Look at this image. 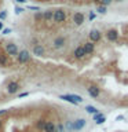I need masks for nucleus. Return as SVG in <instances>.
Listing matches in <instances>:
<instances>
[{
  "instance_id": "25",
  "label": "nucleus",
  "mask_w": 128,
  "mask_h": 132,
  "mask_svg": "<svg viewBox=\"0 0 128 132\" xmlns=\"http://www.w3.org/2000/svg\"><path fill=\"white\" fill-rule=\"evenodd\" d=\"M21 12H23V8H21V7H15V14H21Z\"/></svg>"
},
{
  "instance_id": "22",
  "label": "nucleus",
  "mask_w": 128,
  "mask_h": 132,
  "mask_svg": "<svg viewBox=\"0 0 128 132\" xmlns=\"http://www.w3.org/2000/svg\"><path fill=\"white\" fill-rule=\"evenodd\" d=\"M69 95H70V98H72L73 101H76L77 103H81V102H83V98L78 96V95H73V94H69Z\"/></svg>"
},
{
  "instance_id": "21",
  "label": "nucleus",
  "mask_w": 128,
  "mask_h": 132,
  "mask_svg": "<svg viewBox=\"0 0 128 132\" xmlns=\"http://www.w3.org/2000/svg\"><path fill=\"white\" fill-rule=\"evenodd\" d=\"M7 65V55L0 54V66H6Z\"/></svg>"
},
{
  "instance_id": "15",
  "label": "nucleus",
  "mask_w": 128,
  "mask_h": 132,
  "mask_svg": "<svg viewBox=\"0 0 128 132\" xmlns=\"http://www.w3.org/2000/svg\"><path fill=\"white\" fill-rule=\"evenodd\" d=\"M44 21H47V22H51V21H54V11H52V10L44 11Z\"/></svg>"
},
{
  "instance_id": "20",
  "label": "nucleus",
  "mask_w": 128,
  "mask_h": 132,
  "mask_svg": "<svg viewBox=\"0 0 128 132\" xmlns=\"http://www.w3.org/2000/svg\"><path fill=\"white\" fill-rule=\"evenodd\" d=\"M68 129H66V127L63 125L62 122H58L57 124V129H55V132H66Z\"/></svg>"
},
{
  "instance_id": "29",
  "label": "nucleus",
  "mask_w": 128,
  "mask_h": 132,
  "mask_svg": "<svg viewBox=\"0 0 128 132\" xmlns=\"http://www.w3.org/2000/svg\"><path fill=\"white\" fill-rule=\"evenodd\" d=\"M28 92H23V94H19V98H25V96H28Z\"/></svg>"
},
{
  "instance_id": "8",
  "label": "nucleus",
  "mask_w": 128,
  "mask_h": 132,
  "mask_svg": "<svg viewBox=\"0 0 128 132\" xmlns=\"http://www.w3.org/2000/svg\"><path fill=\"white\" fill-rule=\"evenodd\" d=\"M85 55L87 54H85L84 47H77L74 50V58H77V59H81V58H84Z\"/></svg>"
},
{
  "instance_id": "4",
  "label": "nucleus",
  "mask_w": 128,
  "mask_h": 132,
  "mask_svg": "<svg viewBox=\"0 0 128 132\" xmlns=\"http://www.w3.org/2000/svg\"><path fill=\"white\" fill-rule=\"evenodd\" d=\"M18 89H19V84L17 81H10L7 84V92L8 94H15V92H18Z\"/></svg>"
},
{
  "instance_id": "9",
  "label": "nucleus",
  "mask_w": 128,
  "mask_h": 132,
  "mask_svg": "<svg viewBox=\"0 0 128 132\" xmlns=\"http://www.w3.org/2000/svg\"><path fill=\"white\" fill-rule=\"evenodd\" d=\"M106 36H107V40L109 41H116L118 37V33H117V30H114V29H110V30H107Z\"/></svg>"
},
{
  "instance_id": "1",
  "label": "nucleus",
  "mask_w": 128,
  "mask_h": 132,
  "mask_svg": "<svg viewBox=\"0 0 128 132\" xmlns=\"http://www.w3.org/2000/svg\"><path fill=\"white\" fill-rule=\"evenodd\" d=\"M65 19H66V14H65L63 10H55L54 11V22L61 23V22H63Z\"/></svg>"
},
{
  "instance_id": "13",
  "label": "nucleus",
  "mask_w": 128,
  "mask_h": 132,
  "mask_svg": "<svg viewBox=\"0 0 128 132\" xmlns=\"http://www.w3.org/2000/svg\"><path fill=\"white\" fill-rule=\"evenodd\" d=\"M57 129V125L54 124L52 121H47L45 124V128H44V132H55Z\"/></svg>"
},
{
  "instance_id": "33",
  "label": "nucleus",
  "mask_w": 128,
  "mask_h": 132,
  "mask_svg": "<svg viewBox=\"0 0 128 132\" xmlns=\"http://www.w3.org/2000/svg\"><path fill=\"white\" fill-rule=\"evenodd\" d=\"M114 2H117V3H121V2H124V0H114Z\"/></svg>"
},
{
  "instance_id": "31",
  "label": "nucleus",
  "mask_w": 128,
  "mask_h": 132,
  "mask_svg": "<svg viewBox=\"0 0 128 132\" xmlns=\"http://www.w3.org/2000/svg\"><path fill=\"white\" fill-rule=\"evenodd\" d=\"M6 111H7V110H0V116H2V114H4Z\"/></svg>"
},
{
  "instance_id": "30",
  "label": "nucleus",
  "mask_w": 128,
  "mask_h": 132,
  "mask_svg": "<svg viewBox=\"0 0 128 132\" xmlns=\"http://www.w3.org/2000/svg\"><path fill=\"white\" fill-rule=\"evenodd\" d=\"M18 3H26V0H17Z\"/></svg>"
},
{
  "instance_id": "19",
  "label": "nucleus",
  "mask_w": 128,
  "mask_h": 132,
  "mask_svg": "<svg viewBox=\"0 0 128 132\" xmlns=\"http://www.w3.org/2000/svg\"><path fill=\"white\" fill-rule=\"evenodd\" d=\"M85 111H87V113H90V114H97L98 113V109H97V107H94V106H87L85 107Z\"/></svg>"
},
{
  "instance_id": "2",
  "label": "nucleus",
  "mask_w": 128,
  "mask_h": 132,
  "mask_svg": "<svg viewBox=\"0 0 128 132\" xmlns=\"http://www.w3.org/2000/svg\"><path fill=\"white\" fill-rule=\"evenodd\" d=\"M17 59H18L19 63H26V62L30 59V54H29L26 50H22V51H19V54L17 55Z\"/></svg>"
},
{
  "instance_id": "12",
  "label": "nucleus",
  "mask_w": 128,
  "mask_h": 132,
  "mask_svg": "<svg viewBox=\"0 0 128 132\" xmlns=\"http://www.w3.org/2000/svg\"><path fill=\"white\" fill-rule=\"evenodd\" d=\"M83 47H84V50H85V54L87 55H90L91 52L94 51V48H95V44L92 43V41H87V43L83 45Z\"/></svg>"
},
{
  "instance_id": "14",
  "label": "nucleus",
  "mask_w": 128,
  "mask_h": 132,
  "mask_svg": "<svg viewBox=\"0 0 128 132\" xmlns=\"http://www.w3.org/2000/svg\"><path fill=\"white\" fill-rule=\"evenodd\" d=\"M65 45V39L63 37H57L55 40H54V47L55 48H62Z\"/></svg>"
},
{
  "instance_id": "16",
  "label": "nucleus",
  "mask_w": 128,
  "mask_h": 132,
  "mask_svg": "<svg viewBox=\"0 0 128 132\" xmlns=\"http://www.w3.org/2000/svg\"><path fill=\"white\" fill-rule=\"evenodd\" d=\"M45 124H47V121H45V120H39V121H37V124H36V128H37L39 131H44Z\"/></svg>"
},
{
  "instance_id": "28",
  "label": "nucleus",
  "mask_w": 128,
  "mask_h": 132,
  "mask_svg": "<svg viewBox=\"0 0 128 132\" xmlns=\"http://www.w3.org/2000/svg\"><path fill=\"white\" fill-rule=\"evenodd\" d=\"M95 18V14H94V12H90V21H92Z\"/></svg>"
},
{
  "instance_id": "10",
  "label": "nucleus",
  "mask_w": 128,
  "mask_h": 132,
  "mask_svg": "<svg viewBox=\"0 0 128 132\" xmlns=\"http://www.w3.org/2000/svg\"><path fill=\"white\" fill-rule=\"evenodd\" d=\"M33 54H35L36 56H43L44 55V47L40 44H36L35 47H33Z\"/></svg>"
},
{
  "instance_id": "17",
  "label": "nucleus",
  "mask_w": 128,
  "mask_h": 132,
  "mask_svg": "<svg viewBox=\"0 0 128 132\" xmlns=\"http://www.w3.org/2000/svg\"><path fill=\"white\" fill-rule=\"evenodd\" d=\"M59 99H62V101H66V102H69V103H73V105H77V102L73 101V99L70 98V95H61Z\"/></svg>"
},
{
  "instance_id": "24",
  "label": "nucleus",
  "mask_w": 128,
  "mask_h": 132,
  "mask_svg": "<svg viewBox=\"0 0 128 132\" xmlns=\"http://www.w3.org/2000/svg\"><path fill=\"white\" fill-rule=\"evenodd\" d=\"M111 2H113V0H101V3H102V6H109V4L111 3Z\"/></svg>"
},
{
  "instance_id": "27",
  "label": "nucleus",
  "mask_w": 128,
  "mask_h": 132,
  "mask_svg": "<svg viewBox=\"0 0 128 132\" xmlns=\"http://www.w3.org/2000/svg\"><path fill=\"white\" fill-rule=\"evenodd\" d=\"M6 18V11H2L0 12V19H4Z\"/></svg>"
},
{
  "instance_id": "18",
  "label": "nucleus",
  "mask_w": 128,
  "mask_h": 132,
  "mask_svg": "<svg viewBox=\"0 0 128 132\" xmlns=\"http://www.w3.org/2000/svg\"><path fill=\"white\" fill-rule=\"evenodd\" d=\"M35 21H37V22H41V21H44V12L37 11L36 14H35Z\"/></svg>"
},
{
  "instance_id": "5",
  "label": "nucleus",
  "mask_w": 128,
  "mask_h": 132,
  "mask_svg": "<svg viewBox=\"0 0 128 132\" xmlns=\"http://www.w3.org/2000/svg\"><path fill=\"white\" fill-rule=\"evenodd\" d=\"M101 37H102L101 32L97 30V29H94V30L90 32V41H92V43H97V41H99V40H101Z\"/></svg>"
},
{
  "instance_id": "32",
  "label": "nucleus",
  "mask_w": 128,
  "mask_h": 132,
  "mask_svg": "<svg viewBox=\"0 0 128 132\" xmlns=\"http://www.w3.org/2000/svg\"><path fill=\"white\" fill-rule=\"evenodd\" d=\"M0 30H3V23L0 22Z\"/></svg>"
},
{
  "instance_id": "7",
  "label": "nucleus",
  "mask_w": 128,
  "mask_h": 132,
  "mask_svg": "<svg viewBox=\"0 0 128 132\" xmlns=\"http://www.w3.org/2000/svg\"><path fill=\"white\" fill-rule=\"evenodd\" d=\"M85 124H87L85 118H77V120H74V129H76V131L83 129V128L85 127Z\"/></svg>"
},
{
  "instance_id": "11",
  "label": "nucleus",
  "mask_w": 128,
  "mask_h": 132,
  "mask_svg": "<svg viewBox=\"0 0 128 132\" xmlns=\"http://www.w3.org/2000/svg\"><path fill=\"white\" fill-rule=\"evenodd\" d=\"M73 22L76 25H81L84 22V14H81V12H76V14L73 15Z\"/></svg>"
},
{
  "instance_id": "3",
  "label": "nucleus",
  "mask_w": 128,
  "mask_h": 132,
  "mask_svg": "<svg viewBox=\"0 0 128 132\" xmlns=\"http://www.w3.org/2000/svg\"><path fill=\"white\" fill-rule=\"evenodd\" d=\"M6 52H7V55H18V47H17L15 44H12V43H7L6 44Z\"/></svg>"
},
{
  "instance_id": "34",
  "label": "nucleus",
  "mask_w": 128,
  "mask_h": 132,
  "mask_svg": "<svg viewBox=\"0 0 128 132\" xmlns=\"http://www.w3.org/2000/svg\"><path fill=\"white\" fill-rule=\"evenodd\" d=\"M92 2H101V0H92Z\"/></svg>"
},
{
  "instance_id": "23",
  "label": "nucleus",
  "mask_w": 128,
  "mask_h": 132,
  "mask_svg": "<svg viewBox=\"0 0 128 132\" xmlns=\"http://www.w3.org/2000/svg\"><path fill=\"white\" fill-rule=\"evenodd\" d=\"M98 12H99V14H105V12H106V7L105 6H99L98 7Z\"/></svg>"
},
{
  "instance_id": "6",
  "label": "nucleus",
  "mask_w": 128,
  "mask_h": 132,
  "mask_svg": "<svg viewBox=\"0 0 128 132\" xmlns=\"http://www.w3.org/2000/svg\"><path fill=\"white\" fill-rule=\"evenodd\" d=\"M87 91H88L90 96H92V98H98L99 94H101V89H99L97 85H90L88 88H87Z\"/></svg>"
},
{
  "instance_id": "26",
  "label": "nucleus",
  "mask_w": 128,
  "mask_h": 132,
  "mask_svg": "<svg viewBox=\"0 0 128 132\" xmlns=\"http://www.w3.org/2000/svg\"><path fill=\"white\" fill-rule=\"evenodd\" d=\"M8 33H11V29H3V35H8Z\"/></svg>"
}]
</instances>
